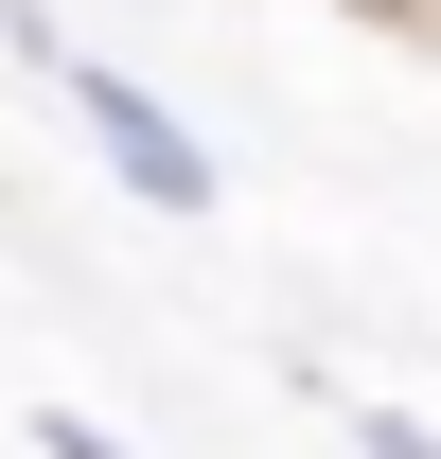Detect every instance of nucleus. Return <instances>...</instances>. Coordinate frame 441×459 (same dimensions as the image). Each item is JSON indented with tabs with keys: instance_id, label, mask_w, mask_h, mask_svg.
Returning <instances> with one entry per match:
<instances>
[{
	"instance_id": "nucleus-1",
	"label": "nucleus",
	"mask_w": 441,
	"mask_h": 459,
	"mask_svg": "<svg viewBox=\"0 0 441 459\" xmlns=\"http://www.w3.org/2000/svg\"><path fill=\"white\" fill-rule=\"evenodd\" d=\"M0 54H18V71H36V89L71 107V124H89V160H107L124 195H142V212H177V230H195V212L229 195V160H212V142H195L177 107H160V89H142V71H107L89 36H71V18H36V0H0Z\"/></svg>"
},
{
	"instance_id": "nucleus-2",
	"label": "nucleus",
	"mask_w": 441,
	"mask_h": 459,
	"mask_svg": "<svg viewBox=\"0 0 441 459\" xmlns=\"http://www.w3.org/2000/svg\"><path fill=\"white\" fill-rule=\"evenodd\" d=\"M335 442H353V459H441V424L388 406V389H335Z\"/></svg>"
},
{
	"instance_id": "nucleus-3",
	"label": "nucleus",
	"mask_w": 441,
	"mask_h": 459,
	"mask_svg": "<svg viewBox=\"0 0 441 459\" xmlns=\"http://www.w3.org/2000/svg\"><path fill=\"white\" fill-rule=\"evenodd\" d=\"M36 459H142L124 424H89V406H36Z\"/></svg>"
}]
</instances>
